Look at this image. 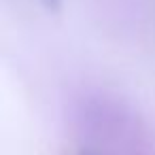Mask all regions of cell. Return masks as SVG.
I'll use <instances>...</instances> for the list:
<instances>
[{"label":"cell","mask_w":155,"mask_h":155,"mask_svg":"<svg viewBox=\"0 0 155 155\" xmlns=\"http://www.w3.org/2000/svg\"><path fill=\"white\" fill-rule=\"evenodd\" d=\"M43 5H45L49 11H60V7H62V0H43Z\"/></svg>","instance_id":"6da1fadb"},{"label":"cell","mask_w":155,"mask_h":155,"mask_svg":"<svg viewBox=\"0 0 155 155\" xmlns=\"http://www.w3.org/2000/svg\"><path fill=\"white\" fill-rule=\"evenodd\" d=\"M83 155H91V153H83Z\"/></svg>","instance_id":"7a4b0ae2"}]
</instances>
